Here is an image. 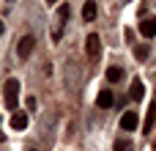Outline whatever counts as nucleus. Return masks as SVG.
<instances>
[{
    "mask_svg": "<svg viewBox=\"0 0 156 151\" xmlns=\"http://www.w3.org/2000/svg\"><path fill=\"white\" fill-rule=\"evenodd\" d=\"M47 3H52V6H55V3H58V0H47Z\"/></svg>",
    "mask_w": 156,
    "mask_h": 151,
    "instance_id": "18",
    "label": "nucleus"
},
{
    "mask_svg": "<svg viewBox=\"0 0 156 151\" xmlns=\"http://www.w3.org/2000/svg\"><path fill=\"white\" fill-rule=\"evenodd\" d=\"M36 105H38V102H36V96H30V99H27V110H36Z\"/></svg>",
    "mask_w": 156,
    "mask_h": 151,
    "instance_id": "15",
    "label": "nucleus"
},
{
    "mask_svg": "<svg viewBox=\"0 0 156 151\" xmlns=\"http://www.w3.org/2000/svg\"><path fill=\"white\" fill-rule=\"evenodd\" d=\"M140 33H143L145 39H154L156 36V17H145V19L140 22Z\"/></svg>",
    "mask_w": 156,
    "mask_h": 151,
    "instance_id": "3",
    "label": "nucleus"
},
{
    "mask_svg": "<svg viewBox=\"0 0 156 151\" xmlns=\"http://www.w3.org/2000/svg\"><path fill=\"white\" fill-rule=\"evenodd\" d=\"M3 30H5V28H3V19H0V36H3Z\"/></svg>",
    "mask_w": 156,
    "mask_h": 151,
    "instance_id": "16",
    "label": "nucleus"
},
{
    "mask_svg": "<svg viewBox=\"0 0 156 151\" xmlns=\"http://www.w3.org/2000/svg\"><path fill=\"white\" fill-rule=\"evenodd\" d=\"M134 58H137V61H145V58H148V47H145V44L134 47Z\"/></svg>",
    "mask_w": 156,
    "mask_h": 151,
    "instance_id": "13",
    "label": "nucleus"
},
{
    "mask_svg": "<svg viewBox=\"0 0 156 151\" xmlns=\"http://www.w3.org/2000/svg\"><path fill=\"white\" fill-rule=\"evenodd\" d=\"M11 127L14 129H25L27 127V113H14L11 116Z\"/></svg>",
    "mask_w": 156,
    "mask_h": 151,
    "instance_id": "8",
    "label": "nucleus"
},
{
    "mask_svg": "<svg viewBox=\"0 0 156 151\" xmlns=\"http://www.w3.org/2000/svg\"><path fill=\"white\" fill-rule=\"evenodd\" d=\"M58 17H60V28H63V22L69 19V6H60L58 8Z\"/></svg>",
    "mask_w": 156,
    "mask_h": 151,
    "instance_id": "14",
    "label": "nucleus"
},
{
    "mask_svg": "<svg viewBox=\"0 0 156 151\" xmlns=\"http://www.w3.org/2000/svg\"><path fill=\"white\" fill-rule=\"evenodd\" d=\"M137 124H140L137 113H123V118H121V129H123V132H134Z\"/></svg>",
    "mask_w": 156,
    "mask_h": 151,
    "instance_id": "5",
    "label": "nucleus"
},
{
    "mask_svg": "<svg viewBox=\"0 0 156 151\" xmlns=\"http://www.w3.org/2000/svg\"><path fill=\"white\" fill-rule=\"evenodd\" d=\"M3 140H5V135H3V132H0V143H3Z\"/></svg>",
    "mask_w": 156,
    "mask_h": 151,
    "instance_id": "17",
    "label": "nucleus"
},
{
    "mask_svg": "<svg viewBox=\"0 0 156 151\" xmlns=\"http://www.w3.org/2000/svg\"><path fill=\"white\" fill-rule=\"evenodd\" d=\"M154 151H156V143H154Z\"/></svg>",
    "mask_w": 156,
    "mask_h": 151,
    "instance_id": "19",
    "label": "nucleus"
},
{
    "mask_svg": "<svg viewBox=\"0 0 156 151\" xmlns=\"http://www.w3.org/2000/svg\"><path fill=\"white\" fill-rule=\"evenodd\" d=\"M156 124V102L151 105V110H148V118H145V127H143V132H151Z\"/></svg>",
    "mask_w": 156,
    "mask_h": 151,
    "instance_id": "10",
    "label": "nucleus"
},
{
    "mask_svg": "<svg viewBox=\"0 0 156 151\" xmlns=\"http://www.w3.org/2000/svg\"><path fill=\"white\" fill-rule=\"evenodd\" d=\"M143 94H145V85H143V80H140V77H134V80H132V91H129V99L140 102V99H143Z\"/></svg>",
    "mask_w": 156,
    "mask_h": 151,
    "instance_id": "6",
    "label": "nucleus"
},
{
    "mask_svg": "<svg viewBox=\"0 0 156 151\" xmlns=\"http://www.w3.org/2000/svg\"><path fill=\"white\" fill-rule=\"evenodd\" d=\"M112 149H115V151H132L134 146H132V140H129V138H118Z\"/></svg>",
    "mask_w": 156,
    "mask_h": 151,
    "instance_id": "12",
    "label": "nucleus"
},
{
    "mask_svg": "<svg viewBox=\"0 0 156 151\" xmlns=\"http://www.w3.org/2000/svg\"><path fill=\"white\" fill-rule=\"evenodd\" d=\"M3 102H5V107L11 113H16V105H19V80L16 77L3 83Z\"/></svg>",
    "mask_w": 156,
    "mask_h": 151,
    "instance_id": "1",
    "label": "nucleus"
},
{
    "mask_svg": "<svg viewBox=\"0 0 156 151\" xmlns=\"http://www.w3.org/2000/svg\"><path fill=\"white\" fill-rule=\"evenodd\" d=\"M85 44H88V55H90V58H99V52H101V39H99V33H90Z\"/></svg>",
    "mask_w": 156,
    "mask_h": 151,
    "instance_id": "4",
    "label": "nucleus"
},
{
    "mask_svg": "<svg viewBox=\"0 0 156 151\" xmlns=\"http://www.w3.org/2000/svg\"><path fill=\"white\" fill-rule=\"evenodd\" d=\"M82 19H85V22H93V19H96V0H88V3L82 6Z\"/></svg>",
    "mask_w": 156,
    "mask_h": 151,
    "instance_id": "7",
    "label": "nucleus"
},
{
    "mask_svg": "<svg viewBox=\"0 0 156 151\" xmlns=\"http://www.w3.org/2000/svg\"><path fill=\"white\" fill-rule=\"evenodd\" d=\"M33 47H36V39H33V36H22V39H19V44H16V55L25 61V58H30Z\"/></svg>",
    "mask_w": 156,
    "mask_h": 151,
    "instance_id": "2",
    "label": "nucleus"
},
{
    "mask_svg": "<svg viewBox=\"0 0 156 151\" xmlns=\"http://www.w3.org/2000/svg\"><path fill=\"white\" fill-rule=\"evenodd\" d=\"M107 80H110V83H118V80H123V69H118V66H110V69H107Z\"/></svg>",
    "mask_w": 156,
    "mask_h": 151,
    "instance_id": "11",
    "label": "nucleus"
},
{
    "mask_svg": "<svg viewBox=\"0 0 156 151\" xmlns=\"http://www.w3.org/2000/svg\"><path fill=\"white\" fill-rule=\"evenodd\" d=\"M123 3H126V0H123Z\"/></svg>",
    "mask_w": 156,
    "mask_h": 151,
    "instance_id": "20",
    "label": "nucleus"
},
{
    "mask_svg": "<svg viewBox=\"0 0 156 151\" xmlns=\"http://www.w3.org/2000/svg\"><path fill=\"white\" fill-rule=\"evenodd\" d=\"M96 105H99V107H112V94H110V91H99Z\"/></svg>",
    "mask_w": 156,
    "mask_h": 151,
    "instance_id": "9",
    "label": "nucleus"
}]
</instances>
